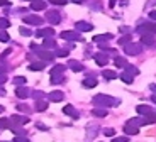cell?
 I'll list each match as a JSON object with an SVG mask.
<instances>
[{"mask_svg": "<svg viewBox=\"0 0 156 142\" xmlns=\"http://www.w3.org/2000/svg\"><path fill=\"white\" fill-rule=\"evenodd\" d=\"M10 130L14 132L16 135H22V134H24V130H22V129H20V127H16V125H12V127H10Z\"/></svg>", "mask_w": 156, "mask_h": 142, "instance_id": "obj_40", "label": "cell"}, {"mask_svg": "<svg viewBox=\"0 0 156 142\" xmlns=\"http://www.w3.org/2000/svg\"><path fill=\"white\" fill-rule=\"evenodd\" d=\"M63 92H59V90H55V92H51L49 95H48V98H49V102H61L63 100Z\"/></svg>", "mask_w": 156, "mask_h": 142, "instance_id": "obj_17", "label": "cell"}, {"mask_svg": "<svg viewBox=\"0 0 156 142\" xmlns=\"http://www.w3.org/2000/svg\"><path fill=\"white\" fill-rule=\"evenodd\" d=\"M43 47H44V49H51V47H56L55 39H53V37H46V39L43 41Z\"/></svg>", "mask_w": 156, "mask_h": 142, "instance_id": "obj_24", "label": "cell"}, {"mask_svg": "<svg viewBox=\"0 0 156 142\" xmlns=\"http://www.w3.org/2000/svg\"><path fill=\"white\" fill-rule=\"evenodd\" d=\"M94 59H95V63H97L98 66H105L107 63H109V56H107L105 53H97L94 56Z\"/></svg>", "mask_w": 156, "mask_h": 142, "instance_id": "obj_12", "label": "cell"}, {"mask_svg": "<svg viewBox=\"0 0 156 142\" xmlns=\"http://www.w3.org/2000/svg\"><path fill=\"white\" fill-rule=\"evenodd\" d=\"M16 95L19 96V98H27V96L31 95V92H29L27 88H24V86H19V88H16Z\"/></svg>", "mask_w": 156, "mask_h": 142, "instance_id": "obj_19", "label": "cell"}, {"mask_svg": "<svg viewBox=\"0 0 156 142\" xmlns=\"http://www.w3.org/2000/svg\"><path fill=\"white\" fill-rule=\"evenodd\" d=\"M44 66H46L44 61H36V63H31V64H29V69H31V71H41Z\"/></svg>", "mask_w": 156, "mask_h": 142, "instance_id": "obj_20", "label": "cell"}, {"mask_svg": "<svg viewBox=\"0 0 156 142\" xmlns=\"http://www.w3.org/2000/svg\"><path fill=\"white\" fill-rule=\"evenodd\" d=\"M46 20L49 24H53V26H56V24L61 22V16H59L58 10H48L46 12Z\"/></svg>", "mask_w": 156, "mask_h": 142, "instance_id": "obj_6", "label": "cell"}, {"mask_svg": "<svg viewBox=\"0 0 156 142\" xmlns=\"http://www.w3.org/2000/svg\"><path fill=\"white\" fill-rule=\"evenodd\" d=\"M94 105L97 108H105V107H119L121 105V100L119 98H114V96H109V95H104V93H98L92 98Z\"/></svg>", "mask_w": 156, "mask_h": 142, "instance_id": "obj_1", "label": "cell"}, {"mask_svg": "<svg viewBox=\"0 0 156 142\" xmlns=\"http://www.w3.org/2000/svg\"><path fill=\"white\" fill-rule=\"evenodd\" d=\"M44 19H41L39 16H26L24 17V22L27 24V26H41Z\"/></svg>", "mask_w": 156, "mask_h": 142, "instance_id": "obj_10", "label": "cell"}, {"mask_svg": "<svg viewBox=\"0 0 156 142\" xmlns=\"http://www.w3.org/2000/svg\"><path fill=\"white\" fill-rule=\"evenodd\" d=\"M63 112H65V113H66L68 117L75 119V120H76L78 117H80V113L76 112V108H75V107H71V105H65V107H63Z\"/></svg>", "mask_w": 156, "mask_h": 142, "instance_id": "obj_13", "label": "cell"}, {"mask_svg": "<svg viewBox=\"0 0 156 142\" xmlns=\"http://www.w3.org/2000/svg\"><path fill=\"white\" fill-rule=\"evenodd\" d=\"M53 5H66L68 4V0H49Z\"/></svg>", "mask_w": 156, "mask_h": 142, "instance_id": "obj_42", "label": "cell"}, {"mask_svg": "<svg viewBox=\"0 0 156 142\" xmlns=\"http://www.w3.org/2000/svg\"><path fill=\"white\" fill-rule=\"evenodd\" d=\"M100 49H102V51H107V53H109V51H112V53H114V49H110V47L107 46V44H102V46H100Z\"/></svg>", "mask_w": 156, "mask_h": 142, "instance_id": "obj_46", "label": "cell"}, {"mask_svg": "<svg viewBox=\"0 0 156 142\" xmlns=\"http://www.w3.org/2000/svg\"><path fill=\"white\" fill-rule=\"evenodd\" d=\"M141 44L149 47H156V39L153 37V34H143L141 36Z\"/></svg>", "mask_w": 156, "mask_h": 142, "instance_id": "obj_8", "label": "cell"}, {"mask_svg": "<svg viewBox=\"0 0 156 142\" xmlns=\"http://www.w3.org/2000/svg\"><path fill=\"white\" fill-rule=\"evenodd\" d=\"M36 53H37V56L43 59L44 63H46V61H53V59H55V53H51V51H48V49H37Z\"/></svg>", "mask_w": 156, "mask_h": 142, "instance_id": "obj_9", "label": "cell"}, {"mask_svg": "<svg viewBox=\"0 0 156 142\" xmlns=\"http://www.w3.org/2000/svg\"><path fill=\"white\" fill-rule=\"evenodd\" d=\"M10 122H14V123H27L29 119L27 117H22V115H12Z\"/></svg>", "mask_w": 156, "mask_h": 142, "instance_id": "obj_25", "label": "cell"}, {"mask_svg": "<svg viewBox=\"0 0 156 142\" xmlns=\"http://www.w3.org/2000/svg\"><path fill=\"white\" fill-rule=\"evenodd\" d=\"M149 19H151V20H156V10H151V12H149Z\"/></svg>", "mask_w": 156, "mask_h": 142, "instance_id": "obj_48", "label": "cell"}, {"mask_svg": "<svg viewBox=\"0 0 156 142\" xmlns=\"http://www.w3.org/2000/svg\"><path fill=\"white\" fill-rule=\"evenodd\" d=\"M115 2H117V0H109V4H110V7H114V5H115Z\"/></svg>", "mask_w": 156, "mask_h": 142, "instance_id": "obj_51", "label": "cell"}, {"mask_svg": "<svg viewBox=\"0 0 156 142\" xmlns=\"http://www.w3.org/2000/svg\"><path fill=\"white\" fill-rule=\"evenodd\" d=\"M124 69H126V71H127L129 74H133V76H136V74H139V69H137L136 66H131V64H127V66H126Z\"/></svg>", "mask_w": 156, "mask_h": 142, "instance_id": "obj_33", "label": "cell"}, {"mask_svg": "<svg viewBox=\"0 0 156 142\" xmlns=\"http://www.w3.org/2000/svg\"><path fill=\"white\" fill-rule=\"evenodd\" d=\"M122 49H124V53L127 54V56H137V54H141V51H143V44H139V42H129V44H126Z\"/></svg>", "mask_w": 156, "mask_h": 142, "instance_id": "obj_3", "label": "cell"}, {"mask_svg": "<svg viewBox=\"0 0 156 142\" xmlns=\"http://www.w3.org/2000/svg\"><path fill=\"white\" fill-rule=\"evenodd\" d=\"M151 102H154V103H156V95H153V96H151Z\"/></svg>", "mask_w": 156, "mask_h": 142, "instance_id": "obj_54", "label": "cell"}, {"mask_svg": "<svg viewBox=\"0 0 156 142\" xmlns=\"http://www.w3.org/2000/svg\"><path fill=\"white\" fill-rule=\"evenodd\" d=\"M136 112L139 113L141 117H146V115H151V113H154V112H153V108L149 107V105H137V107H136Z\"/></svg>", "mask_w": 156, "mask_h": 142, "instance_id": "obj_11", "label": "cell"}, {"mask_svg": "<svg viewBox=\"0 0 156 142\" xmlns=\"http://www.w3.org/2000/svg\"><path fill=\"white\" fill-rule=\"evenodd\" d=\"M92 115L97 117V119H104V117H107V110L105 108H94L92 110Z\"/></svg>", "mask_w": 156, "mask_h": 142, "instance_id": "obj_22", "label": "cell"}, {"mask_svg": "<svg viewBox=\"0 0 156 142\" xmlns=\"http://www.w3.org/2000/svg\"><path fill=\"white\" fill-rule=\"evenodd\" d=\"M131 42V34H126V36H122L121 39H119V44H121L122 47L126 46V44H129Z\"/></svg>", "mask_w": 156, "mask_h": 142, "instance_id": "obj_36", "label": "cell"}, {"mask_svg": "<svg viewBox=\"0 0 156 142\" xmlns=\"http://www.w3.org/2000/svg\"><path fill=\"white\" fill-rule=\"evenodd\" d=\"M14 142H31L27 137H24V135H17L16 139H14Z\"/></svg>", "mask_w": 156, "mask_h": 142, "instance_id": "obj_44", "label": "cell"}, {"mask_svg": "<svg viewBox=\"0 0 156 142\" xmlns=\"http://www.w3.org/2000/svg\"><path fill=\"white\" fill-rule=\"evenodd\" d=\"M119 78H121L124 83H127V85H131V83L134 81V76H133V74H129L126 69H124V73H122V74H119Z\"/></svg>", "mask_w": 156, "mask_h": 142, "instance_id": "obj_23", "label": "cell"}, {"mask_svg": "<svg viewBox=\"0 0 156 142\" xmlns=\"http://www.w3.org/2000/svg\"><path fill=\"white\" fill-rule=\"evenodd\" d=\"M151 90H153V95H156V85H153V86H151Z\"/></svg>", "mask_w": 156, "mask_h": 142, "instance_id": "obj_52", "label": "cell"}, {"mask_svg": "<svg viewBox=\"0 0 156 142\" xmlns=\"http://www.w3.org/2000/svg\"><path fill=\"white\" fill-rule=\"evenodd\" d=\"M2 112H4V107H0V113H2Z\"/></svg>", "mask_w": 156, "mask_h": 142, "instance_id": "obj_55", "label": "cell"}, {"mask_svg": "<svg viewBox=\"0 0 156 142\" xmlns=\"http://www.w3.org/2000/svg\"><path fill=\"white\" fill-rule=\"evenodd\" d=\"M14 83H16V85H24V83H26V78H24V76H16V78H14Z\"/></svg>", "mask_w": 156, "mask_h": 142, "instance_id": "obj_41", "label": "cell"}, {"mask_svg": "<svg viewBox=\"0 0 156 142\" xmlns=\"http://www.w3.org/2000/svg\"><path fill=\"white\" fill-rule=\"evenodd\" d=\"M68 66H70L73 71H82V69H83V66L80 64L78 61H70V63H68Z\"/></svg>", "mask_w": 156, "mask_h": 142, "instance_id": "obj_32", "label": "cell"}, {"mask_svg": "<svg viewBox=\"0 0 156 142\" xmlns=\"http://www.w3.org/2000/svg\"><path fill=\"white\" fill-rule=\"evenodd\" d=\"M126 125H129V127H141V125H144V120H143V117H133V119H129L127 122H126Z\"/></svg>", "mask_w": 156, "mask_h": 142, "instance_id": "obj_15", "label": "cell"}, {"mask_svg": "<svg viewBox=\"0 0 156 142\" xmlns=\"http://www.w3.org/2000/svg\"><path fill=\"white\" fill-rule=\"evenodd\" d=\"M19 32H20L22 36H27V37H29V36H32L31 29H27V27H20V29H19Z\"/></svg>", "mask_w": 156, "mask_h": 142, "instance_id": "obj_39", "label": "cell"}, {"mask_svg": "<svg viewBox=\"0 0 156 142\" xmlns=\"http://www.w3.org/2000/svg\"><path fill=\"white\" fill-rule=\"evenodd\" d=\"M137 32L141 36L143 34H156V22H143L141 26H137Z\"/></svg>", "mask_w": 156, "mask_h": 142, "instance_id": "obj_4", "label": "cell"}, {"mask_svg": "<svg viewBox=\"0 0 156 142\" xmlns=\"http://www.w3.org/2000/svg\"><path fill=\"white\" fill-rule=\"evenodd\" d=\"M2 5H9V2L7 0H0V7H2Z\"/></svg>", "mask_w": 156, "mask_h": 142, "instance_id": "obj_50", "label": "cell"}, {"mask_svg": "<svg viewBox=\"0 0 156 142\" xmlns=\"http://www.w3.org/2000/svg\"><path fill=\"white\" fill-rule=\"evenodd\" d=\"M71 2H75V4H82L83 0H71Z\"/></svg>", "mask_w": 156, "mask_h": 142, "instance_id": "obj_53", "label": "cell"}, {"mask_svg": "<svg viewBox=\"0 0 156 142\" xmlns=\"http://www.w3.org/2000/svg\"><path fill=\"white\" fill-rule=\"evenodd\" d=\"M48 102H44V100H37L36 102V110H39V112H44L48 108Z\"/></svg>", "mask_w": 156, "mask_h": 142, "instance_id": "obj_28", "label": "cell"}, {"mask_svg": "<svg viewBox=\"0 0 156 142\" xmlns=\"http://www.w3.org/2000/svg\"><path fill=\"white\" fill-rule=\"evenodd\" d=\"M102 74H104L105 80H115V78H117V73H115V71H110V69H105Z\"/></svg>", "mask_w": 156, "mask_h": 142, "instance_id": "obj_29", "label": "cell"}, {"mask_svg": "<svg viewBox=\"0 0 156 142\" xmlns=\"http://www.w3.org/2000/svg\"><path fill=\"white\" fill-rule=\"evenodd\" d=\"M143 120H144V125H148V123H156V113H151V115L143 117Z\"/></svg>", "mask_w": 156, "mask_h": 142, "instance_id": "obj_30", "label": "cell"}, {"mask_svg": "<svg viewBox=\"0 0 156 142\" xmlns=\"http://www.w3.org/2000/svg\"><path fill=\"white\" fill-rule=\"evenodd\" d=\"M32 96H34V98H41V96H44V93L43 92H34V93H32Z\"/></svg>", "mask_w": 156, "mask_h": 142, "instance_id": "obj_47", "label": "cell"}, {"mask_svg": "<svg viewBox=\"0 0 156 142\" xmlns=\"http://www.w3.org/2000/svg\"><path fill=\"white\" fill-rule=\"evenodd\" d=\"M44 7H46V4H44L43 0H34V2H31L32 10H44Z\"/></svg>", "mask_w": 156, "mask_h": 142, "instance_id": "obj_21", "label": "cell"}, {"mask_svg": "<svg viewBox=\"0 0 156 142\" xmlns=\"http://www.w3.org/2000/svg\"><path fill=\"white\" fill-rule=\"evenodd\" d=\"M104 134H105L107 137H114V135H115V129H105Z\"/></svg>", "mask_w": 156, "mask_h": 142, "instance_id": "obj_43", "label": "cell"}, {"mask_svg": "<svg viewBox=\"0 0 156 142\" xmlns=\"http://www.w3.org/2000/svg\"><path fill=\"white\" fill-rule=\"evenodd\" d=\"M112 142H129V140H127V137H115Z\"/></svg>", "mask_w": 156, "mask_h": 142, "instance_id": "obj_45", "label": "cell"}, {"mask_svg": "<svg viewBox=\"0 0 156 142\" xmlns=\"http://www.w3.org/2000/svg\"><path fill=\"white\" fill-rule=\"evenodd\" d=\"M68 54H70V49H56L55 56H58V58H66Z\"/></svg>", "mask_w": 156, "mask_h": 142, "instance_id": "obj_35", "label": "cell"}, {"mask_svg": "<svg viewBox=\"0 0 156 142\" xmlns=\"http://www.w3.org/2000/svg\"><path fill=\"white\" fill-rule=\"evenodd\" d=\"M10 127H12V122L9 119H0V129H9L10 130Z\"/></svg>", "mask_w": 156, "mask_h": 142, "instance_id": "obj_34", "label": "cell"}, {"mask_svg": "<svg viewBox=\"0 0 156 142\" xmlns=\"http://www.w3.org/2000/svg\"><path fill=\"white\" fill-rule=\"evenodd\" d=\"M34 36H36V37H43V39H46V37H53V36H55V29H53V27H46V29H37Z\"/></svg>", "mask_w": 156, "mask_h": 142, "instance_id": "obj_7", "label": "cell"}, {"mask_svg": "<svg viewBox=\"0 0 156 142\" xmlns=\"http://www.w3.org/2000/svg\"><path fill=\"white\" fill-rule=\"evenodd\" d=\"M59 36L65 41H82V34L78 31H63Z\"/></svg>", "mask_w": 156, "mask_h": 142, "instance_id": "obj_5", "label": "cell"}, {"mask_svg": "<svg viewBox=\"0 0 156 142\" xmlns=\"http://www.w3.org/2000/svg\"><path fill=\"white\" fill-rule=\"evenodd\" d=\"M114 64H115L117 68H126V66H127V61H126V58H122V56H117V58L114 59Z\"/></svg>", "mask_w": 156, "mask_h": 142, "instance_id": "obj_27", "label": "cell"}, {"mask_svg": "<svg viewBox=\"0 0 156 142\" xmlns=\"http://www.w3.org/2000/svg\"><path fill=\"white\" fill-rule=\"evenodd\" d=\"M124 134H127V135H136V134H139V127L124 125Z\"/></svg>", "mask_w": 156, "mask_h": 142, "instance_id": "obj_26", "label": "cell"}, {"mask_svg": "<svg viewBox=\"0 0 156 142\" xmlns=\"http://www.w3.org/2000/svg\"><path fill=\"white\" fill-rule=\"evenodd\" d=\"M37 127L41 129V130H48V127H46V125H43V123H37Z\"/></svg>", "mask_w": 156, "mask_h": 142, "instance_id": "obj_49", "label": "cell"}, {"mask_svg": "<svg viewBox=\"0 0 156 142\" xmlns=\"http://www.w3.org/2000/svg\"><path fill=\"white\" fill-rule=\"evenodd\" d=\"M97 130H98V129H97L95 125H88V139H92V137H94V135H95V132H97Z\"/></svg>", "mask_w": 156, "mask_h": 142, "instance_id": "obj_37", "label": "cell"}, {"mask_svg": "<svg viewBox=\"0 0 156 142\" xmlns=\"http://www.w3.org/2000/svg\"><path fill=\"white\" fill-rule=\"evenodd\" d=\"M112 37H114L112 34H97V36H94V42H98V44H104V42L110 41Z\"/></svg>", "mask_w": 156, "mask_h": 142, "instance_id": "obj_16", "label": "cell"}, {"mask_svg": "<svg viewBox=\"0 0 156 142\" xmlns=\"http://www.w3.org/2000/svg\"><path fill=\"white\" fill-rule=\"evenodd\" d=\"M65 66L63 64H56L55 68L51 69V83L56 85V83H61L63 80H65V76H63V73H65Z\"/></svg>", "mask_w": 156, "mask_h": 142, "instance_id": "obj_2", "label": "cell"}, {"mask_svg": "<svg viewBox=\"0 0 156 142\" xmlns=\"http://www.w3.org/2000/svg\"><path fill=\"white\" fill-rule=\"evenodd\" d=\"M92 29H94V26L88 24V22H83V20H78L76 22V31L78 32H88V31H92Z\"/></svg>", "mask_w": 156, "mask_h": 142, "instance_id": "obj_14", "label": "cell"}, {"mask_svg": "<svg viewBox=\"0 0 156 142\" xmlns=\"http://www.w3.org/2000/svg\"><path fill=\"white\" fill-rule=\"evenodd\" d=\"M9 34L5 31H0V42H9Z\"/></svg>", "mask_w": 156, "mask_h": 142, "instance_id": "obj_38", "label": "cell"}, {"mask_svg": "<svg viewBox=\"0 0 156 142\" xmlns=\"http://www.w3.org/2000/svg\"><path fill=\"white\" fill-rule=\"evenodd\" d=\"M9 27H10V20L5 19V17H0V29L5 31V29H9Z\"/></svg>", "mask_w": 156, "mask_h": 142, "instance_id": "obj_31", "label": "cell"}, {"mask_svg": "<svg viewBox=\"0 0 156 142\" xmlns=\"http://www.w3.org/2000/svg\"><path fill=\"white\" fill-rule=\"evenodd\" d=\"M83 86H85V88H95V86H97V80H95L94 76L85 78V80H83Z\"/></svg>", "mask_w": 156, "mask_h": 142, "instance_id": "obj_18", "label": "cell"}, {"mask_svg": "<svg viewBox=\"0 0 156 142\" xmlns=\"http://www.w3.org/2000/svg\"><path fill=\"white\" fill-rule=\"evenodd\" d=\"M29 2H34V0H29Z\"/></svg>", "mask_w": 156, "mask_h": 142, "instance_id": "obj_56", "label": "cell"}]
</instances>
